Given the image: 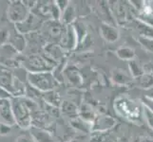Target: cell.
Returning <instances> with one entry per match:
<instances>
[{
  "label": "cell",
  "mask_w": 153,
  "mask_h": 142,
  "mask_svg": "<svg viewBox=\"0 0 153 142\" xmlns=\"http://www.w3.org/2000/svg\"><path fill=\"white\" fill-rule=\"evenodd\" d=\"M30 101L23 98H13L10 101L13 114L15 123L23 129H30L31 127V107L29 104Z\"/></svg>",
  "instance_id": "obj_1"
},
{
  "label": "cell",
  "mask_w": 153,
  "mask_h": 142,
  "mask_svg": "<svg viewBox=\"0 0 153 142\" xmlns=\"http://www.w3.org/2000/svg\"><path fill=\"white\" fill-rule=\"evenodd\" d=\"M0 87L14 98L23 96L26 92L24 82L10 71L3 68H0Z\"/></svg>",
  "instance_id": "obj_2"
},
{
  "label": "cell",
  "mask_w": 153,
  "mask_h": 142,
  "mask_svg": "<svg viewBox=\"0 0 153 142\" xmlns=\"http://www.w3.org/2000/svg\"><path fill=\"white\" fill-rule=\"evenodd\" d=\"M27 80L30 86L44 93L53 90L58 85V81L52 72H29Z\"/></svg>",
  "instance_id": "obj_3"
},
{
  "label": "cell",
  "mask_w": 153,
  "mask_h": 142,
  "mask_svg": "<svg viewBox=\"0 0 153 142\" xmlns=\"http://www.w3.org/2000/svg\"><path fill=\"white\" fill-rule=\"evenodd\" d=\"M29 9L25 6L23 1H12L8 5V18L10 22L18 24L25 21L30 14Z\"/></svg>",
  "instance_id": "obj_4"
},
{
  "label": "cell",
  "mask_w": 153,
  "mask_h": 142,
  "mask_svg": "<svg viewBox=\"0 0 153 142\" xmlns=\"http://www.w3.org/2000/svg\"><path fill=\"white\" fill-rule=\"evenodd\" d=\"M25 66L30 72H51L52 66L44 57L34 55L25 61Z\"/></svg>",
  "instance_id": "obj_5"
},
{
  "label": "cell",
  "mask_w": 153,
  "mask_h": 142,
  "mask_svg": "<svg viewBox=\"0 0 153 142\" xmlns=\"http://www.w3.org/2000/svg\"><path fill=\"white\" fill-rule=\"evenodd\" d=\"M116 121L110 116H100L96 117L92 122V132L93 133H105L113 128Z\"/></svg>",
  "instance_id": "obj_6"
},
{
  "label": "cell",
  "mask_w": 153,
  "mask_h": 142,
  "mask_svg": "<svg viewBox=\"0 0 153 142\" xmlns=\"http://www.w3.org/2000/svg\"><path fill=\"white\" fill-rule=\"evenodd\" d=\"M61 42L63 46L68 49H74L78 46V37L72 25L68 26L64 33H62Z\"/></svg>",
  "instance_id": "obj_7"
},
{
  "label": "cell",
  "mask_w": 153,
  "mask_h": 142,
  "mask_svg": "<svg viewBox=\"0 0 153 142\" xmlns=\"http://www.w3.org/2000/svg\"><path fill=\"white\" fill-rule=\"evenodd\" d=\"M99 31L103 39L107 41L108 43H114L120 37V33L117 28L108 23H102L99 28Z\"/></svg>",
  "instance_id": "obj_8"
},
{
  "label": "cell",
  "mask_w": 153,
  "mask_h": 142,
  "mask_svg": "<svg viewBox=\"0 0 153 142\" xmlns=\"http://www.w3.org/2000/svg\"><path fill=\"white\" fill-rule=\"evenodd\" d=\"M0 118L2 119L3 123H6L10 126L16 124L13 114L12 105H10V102L9 99L0 101Z\"/></svg>",
  "instance_id": "obj_9"
},
{
  "label": "cell",
  "mask_w": 153,
  "mask_h": 142,
  "mask_svg": "<svg viewBox=\"0 0 153 142\" xmlns=\"http://www.w3.org/2000/svg\"><path fill=\"white\" fill-rule=\"evenodd\" d=\"M37 24H38L37 18L30 13L25 21H23V22H21V23H18V24H15V29L21 34L27 33V32H30V31L33 30L37 28L36 27Z\"/></svg>",
  "instance_id": "obj_10"
},
{
  "label": "cell",
  "mask_w": 153,
  "mask_h": 142,
  "mask_svg": "<svg viewBox=\"0 0 153 142\" xmlns=\"http://www.w3.org/2000/svg\"><path fill=\"white\" fill-rule=\"evenodd\" d=\"M30 130V134L33 136L35 142H54L51 135L43 129L36 127V126H31Z\"/></svg>",
  "instance_id": "obj_11"
},
{
  "label": "cell",
  "mask_w": 153,
  "mask_h": 142,
  "mask_svg": "<svg viewBox=\"0 0 153 142\" xmlns=\"http://www.w3.org/2000/svg\"><path fill=\"white\" fill-rule=\"evenodd\" d=\"M8 42H10V45L13 46L17 51H22L26 46V41L24 36L21 33H19L16 29L13 32L10 33Z\"/></svg>",
  "instance_id": "obj_12"
},
{
  "label": "cell",
  "mask_w": 153,
  "mask_h": 142,
  "mask_svg": "<svg viewBox=\"0 0 153 142\" xmlns=\"http://www.w3.org/2000/svg\"><path fill=\"white\" fill-rule=\"evenodd\" d=\"M71 126L75 130L79 131L82 133H88L92 132V123L88 122L86 120H84L80 117H76L71 120Z\"/></svg>",
  "instance_id": "obj_13"
},
{
  "label": "cell",
  "mask_w": 153,
  "mask_h": 142,
  "mask_svg": "<svg viewBox=\"0 0 153 142\" xmlns=\"http://www.w3.org/2000/svg\"><path fill=\"white\" fill-rule=\"evenodd\" d=\"M137 85L142 89H149L153 88V74L150 72H144L140 77L136 79Z\"/></svg>",
  "instance_id": "obj_14"
},
{
  "label": "cell",
  "mask_w": 153,
  "mask_h": 142,
  "mask_svg": "<svg viewBox=\"0 0 153 142\" xmlns=\"http://www.w3.org/2000/svg\"><path fill=\"white\" fill-rule=\"evenodd\" d=\"M116 55L121 60L124 61H132L135 59V51L133 49H131L129 46H122L117 49L116 50Z\"/></svg>",
  "instance_id": "obj_15"
},
{
  "label": "cell",
  "mask_w": 153,
  "mask_h": 142,
  "mask_svg": "<svg viewBox=\"0 0 153 142\" xmlns=\"http://www.w3.org/2000/svg\"><path fill=\"white\" fill-rule=\"evenodd\" d=\"M111 80L116 85H126L131 82V77L128 75L125 71H122L120 69H116L112 72Z\"/></svg>",
  "instance_id": "obj_16"
},
{
  "label": "cell",
  "mask_w": 153,
  "mask_h": 142,
  "mask_svg": "<svg viewBox=\"0 0 153 142\" xmlns=\"http://www.w3.org/2000/svg\"><path fill=\"white\" fill-rule=\"evenodd\" d=\"M43 98L45 99V102L50 104L52 107H61L62 105V101L61 97L59 96V94L55 92L54 90H51L49 92H45L43 95Z\"/></svg>",
  "instance_id": "obj_17"
},
{
  "label": "cell",
  "mask_w": 153,
  "mask_h": 142,
  "mask_svg": "<svg viewBox=\"0 0 153 142\" xmlns=\"http://www.w3.org/2000/svg\"><path fill=\"white\" fill-rule=\"evenodd\" d=\"M78 117H80L84 120H86L88 122L92 123L95 119L96 116L94 113L93 109L91 107H89L88 105L85 104L82 105L81 108H79V112H78Z\"/></svg>",
  "instance_id": "obj_18"
},
{
  "label": "cell",
  "mask_w": 153,
  "mask_h": 142,
  "mask_svg": "<svg viewBox=\"0 0 153 142\" xmlns=\"http://www.w3.org/2000/svg\"><path fill=\"white\" fill-rule=\"evenodd\" d=\"M62 112L67 116H70L71 118H74L78 117V112L79 109L76 107V105L70 102H63L61 105Z\"/></svg>",
  "instance_id": "obj_19"
},
{
  "label": "cell",
  "mask_w": 153,
  "mask_h": 142,
  "mask_svg": "<svg viewBox=\"0 0 153 142\" xmlns=\"http://www.w3.org/2000/svg\"><path fill=\"white\" fill-rule=\"evenodd\" d=\"M75 18H76L75 9L72 6H70L64 13H62V14H61V19L63 21V23L67 26L72 25V23L75 21Z\"/></svg>",
  "instance_id": "obj_20"
},
{
  "label": "cell",
  "mask_w": 153,
  "mask_h": 142,
  "mask_svg": "<svg viewBox=\"0 0 153 142\" xmlns=\"http://www.w3.org/2000/svg\"><path fill=\"white\" fill-rule=\"evenodd\" d=\"M128 68H129V73L131 77L135 79L140 77L144 73L143 68H142L140 64L136 60H132L128 63Z\"/></svg>",
  "instance_id": "obj_21"
},
{
  "label": "cell",
  "mask_w": 153,
  "mask_h": 142,
  "mask_svg": "<svg viewBox=\"0 0 153 142\" xmlns=\"http://www.w3.org/2000/svg\"><path fill=\"white\" fill-rule=\"evenodd\" d=\"M137 29L140 32V36L153 39V28L140 22V21H137Z\"/></svg>",
  "instance_id": "obj_22"
},
{
  "label": "cell",
  "mask_w": 153,
  "mask_h": 142,
  "mask_svg": "<svg viewBox=\"0 0 153 142\" xmlns=\"http://www.w3.org/2000/svg\"><path fill=\"white\" fill-rule=\"evenodd\" d=\"M138 21L153 28V13L149 12H142L138 15Z\"/></svg>",
  "instance_id": "obj_23"
},
{
  "label": "cell",
  "mask_w": 153,
  "mask_h": 142,
  "mask_svg": "<svg viewBox=\"0 0 153 142\" xmlns=\"http://www.w3.org/2000/svg\"><path fill=\"white\" fill-rule=\"evenodd\" d=\"M66 75L72 85H79L81 82V78L79 76V73L78 71H73L72 69H70L68 71H66Z\"/></svg>",
  "instance_id": "obj_24"
},
{
  "label": "cell",
  "mask_w": 153,
  "mask_h": 142,
  "mask_svg": "<svg viewBox=\"0 0 153 142\" xmlns=\"http://www.w3.org/2000/svg\"><path fill=\"white\" fill-rule=\"evenodd\" d=\"M138 41L140 45L144 47L145 49L147 51L153 53V39L151 38H147V37H143V36H139Z\"/></svg>",
  "instance_id": "obj_25"
},
{
  "label": "cell",
  "mask_w": 153,
  "mask_h": 142,
  "mask_svg": "<svg viewBox=\"0 0 153 142\" xmlns=\"http://www.w3.org/2000/svg\"><path fill=\"white\" fill-rule=\"evenodd\" d=\"M143 115L146 124L153 130V112L144 104H143Z\"/></svg>",
  "instance_id": "obj_26"
},
{
  "label": "cell",
  "mask_w": 153,
  "mask_h": 142,
  "mask_svg": "<svg viewBox=\"0 0 153 142\" xmlns=\"http://www.w3.org/2000/svg\"><path fill=\"white\" fill-rule=\"evenodd\" d=\"M115 13H116V17L117 20H126V10L124 8V6H121V5H117L115 9Z\"/></svg>",
  "instance_id": "obj_27"
},
{
  "label": "cell",
  "mask_w": 153,
  "mask_h": 142,
  "mask_svg": "<svg viewBox=\"0 0 153 142\" xmlns=\"http://www.w3.org/2000/svg\"><path fill=\"white\" fill-rule=\"evenodd\" d=\"M56 6L58 7V9L60 10L61 13H64L65 10L71 6V2L70 1H67V0H58V1H55Z\"/></svg>",
  "instance_id": "obj_28"
},
{
  "label": "cell",
  "mask_w": 153,
  "mask_h": 142,
  "mask_svg": "<svg viewBox=\"0 0 153 142\" xmlns=\"http://www.w3.org/2000/svg\"><path fill=\"white\" fill-rule=\"evenodd\" d=\"M16 142H35L30 134H24L20 135L16 138Z\"/></svg>",
  "instance_id": "obj_29"
},
{
  "label": "cell",
  "mask_w": 153,
  "mask_h": 142,
  "mask_svg": "<svg viewBox=\"0 0 153 142\" xmlns=\"http://www.w3.org/2000/svg\"><path fill=\"white\" fill-rule=\"evenodd\" d=\"M10 132V126L6 124V123L0 122V135H6Z\"/></svg>",
  "instance_id": "obj_30"
},
{
  "label": "cell",
  "mask_w": 153,
  "mask_h": 142,
  "mask_svg": "<svg viewBox=\"0 0 153 142\" xmlns=\"http://www.w3.org/2000/svg\"><path fill=\"white\" fill-rule=\"evenodd\" d=\"M132 142H153V138L147 135H138L132 140Z\"/></svg>",
  "instance_id": "obj_31"
},
{
  "label": "cell",
  "mask_w": 153,
  "mask_h": 142,
  "mask_svg": "<svg viewBox=\"0 0 153 142\" xmlns=\"http://www.w3.org/2000/svg\"><path fill=\"white\" fill-rule=\"evenodd\" d=\"M143 104L146 105L147 108H149L151 111L153 112V99L149 97H146L143 99Z\"/></svg>",
  "instance_id": "obj_32"
},
{
  "label": "cell",
  "mask_w": 153,
  "mask_h": 142,
  "mask_svg": "<svg viewBox=\"0 0 153 142\" xmlns=\"http://www.w3.org/2000/svg\"><path fill=\"white\" fill-rule=\"evenodd\" d=\"M10 95L0 87V99H10Z\"/></svg>",
  "instance_id": "obj_33"
},
{
  "label": "cell",
  "mask_w": 153,
  "mask_h": 142,
  "mask_svg": "<svg viewBox=\"0 0 153 142\" xmlns=\"http://www.w3.org/2000/svg\"><path fill=\"white\" fill-rule=\"evenodd\" d=\"M23 3L25 4V6L27 7L29 10H30L31 8H33L35 5H36L35 4L36 3L35 1H23Z\"/></svg>",
  "instance_id": "obj_34"
},
{
  "label": "cell",
  "mask_w": 153,
  "mask_h": 142,
  "mask_svg": "<svg viewBox=\"0 0 153 142\" xmlns=\"http://www.w3.org/2000/svg\"><path fill=\"white\" fill-rule=\"evenodd\" d=\"M68 142H78V141L75 140V139H73V140H71V141H68Z\"/></svg>",
  "instance_id": "obj_35"
}]
</instances>
